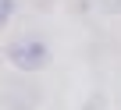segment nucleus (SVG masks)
Returning a JSON list of instances; mask_svg holds the SVG:
<instances>
[{
  "mask_svg": "<svg viewBox=\"0 0 121 110\" xmlns=\"http://www.w3.org/2000/svg\"><path fill=\"white\" fill-rule=\"evenodd\" d=\"M11 14H14V0H0V29L11 21Z\"/></svg>",
  "mask_w": 121,
  "mask_h": 110,
  "instance_id": "obj_2",
  "label": "nucleus"
},
{
  "mask_svg": "<svg viewBox=\"0 0 121 110\" xmlns=\"http://www.w3.org/2000/svg\"><path fill=\"white\" fill-rule=\"evenodd\" d=\"M7 61H11L18 71H39V68H46V61H50V46H46L43 39H18V43L7 46Z\"/></svg>",
  "mask_w": 121,
  "mask_h": 110,
  "instance_id": "obj_1",
  "label": "nucleus"
}]
</instances>
